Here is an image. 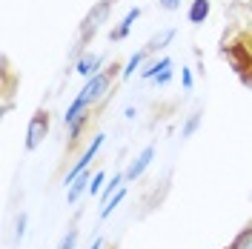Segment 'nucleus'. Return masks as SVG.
Listing matches in <instances>:
<instances>
[{
	"label": "nucleus",
	"instance_id": "1",
	"mask_svg": "<svg viewBox=\"0 0 252 249\" xmlns=\"http://www.w3.org/2000/svg\"><path fill=\"white\" fill-rule=\"evenodd\" d=\"M121 72H124V66H121V63H112L109 69H100L97 75L86 78L83 89L78 92V97L69 103V109H66V115H63V126H72L80 115H83V112H92L94 106H97V103L109 94L112 83L121 78Z\"/></svg>",
	"mask_w": 252,
	"mask_h": 249
},
{
	"label": "nucleus",
	"instance_id": "2",
	"mask_svg": "<svg viewBox=\"0 0 252 249\" xmlns=\"http://www.w3.org/2000/svg\"><path fill=\"white\" fill-rule=\"evenodd\" d=\"M115 3H118V0H100V3H94L92 9H89V15L83 17V23H80V43H78V49H83L94 37V31L100 29V23L109 17V12H112Z\"/></svg>",
	"mask_w": 252,
	"mask_h": 249
},
{
	"label": "nucleus",
	"instance_id": "3",
	"mask_svg": "<svg viewBox=\"0 0 252 249\" xmlns=\"http://www.w3.org/2000/svg\"><path fill=\"white\" fill-rule=\"evenodd\" d=\"M103 138H106V135H100V132H97V135H92V143H89V146L83 149V155H80L78 160H75V166L66 172V178H63V187H66V189L72 187V184L78 181L80 175L89 169V163L94 160V155H97V152H100V146H103Z\"/></svg>",
	"mask_w": 252,
	"mask_h": 249
},
{
	"label": "nucleus",
	"instance_id": "4",
	"mask_svg": "<svg viewBox=\"0 0 252 249\" xmlns=\"http://www.w3.org/2000/svg\"><path fill=\"white\" fill-rule=\"evenodd\" d=\"M49 126H52V115H49L46 109H37L34 115H32L29 129H26V149H29V152H34V149L46 140Z\"/></svg>",
	"mask_w": 252,
	"mask_h": 249
},
{
	"label": "nucleus",
	"instance_id": "5",
	"mask_svg": "<svg viewBox=\"0 0 252 249\" xmlns=\"http://www.w3.org/2000/svg\"><path fill=\"white\" fill-rule=\"evenodd\" d=\"M152 157H155V146L149 143V146H143V152L132 163H129V169H126V181H138L143 172L149 169V163H152Z\"/></svg>",
	"mask_w": 252,
	"mask_h": 249
},
{
	"label": "nucleus",
	"instance_id": "6",
	"mask_svg": "<svg viewBox=\"0 0 252 249\" xmlns=\"http://www.w3.org/2000/svg\"><path fill=\"white\" fill-rule=\"evenodd\" d=\"M103 61H106L103 55H86V52H83V55L78 58V63H75V72H78V75H83V78H92V75H97V72H100Z\"/></svg>",
	"mask_w": 252,
	"mask_h": 249
},
{
	"label": "nucleus",
	"instance_id": "7",
	"mask_svg": "<svg viewBox=\"0 0 252 249\" xmlns=\"http://www.w3.org/2000/svg\"><path fill=\"white\" fill-rule=\"evenodd\" d=\"M138 17H141V9H138V6H135V9H129V12H126L124 15V20H121V23H118V26H115V29H112V40H115V43H118V40H126V37H129V31H132V26H135V20H138Z\"/></svg>",
	"mask_w": 252,
	"mask_h": 249
},
{
	"label": "nucleus",
	"instance_id": "8",
	"mask_svg": "<svg viewBox=\"0 0 252 249\" xmlns=\"http://www.w3.org/2000/svg\"><path fill=\"white\" fill-rule=\"evenodd\" d=\"M209 12H212V3L209 0H192L189 3V12H187V20L192 26H201V23H206Z\"/></svg>",
	"mask_w": 252,
	"mask_h": 249
},
{
	"label": "nucleus",
	"instance_id": "9",
	"mask_svg": "<svg viewBox=\"0 0 252 249\" xmlns=\"http://www.w3.org/2000/svg\"><path fill=\"white\" fill-rule=\"evenodd\" d=\"M89 184H92V175H89V169H86L78 181L72 184V187L66 189V203H69V206H75V203L80 201V195H83V192H89Z\"/></svg>",
	"mask_w": 252,
	"mask_h": 249
},
{
	"label": "nucleus",
	"instance_id": "10",
	"mask_svg": "<svg viewBox=\"0 0 252 249\" xmlns=\"http://www.w3.org/2000/svg\"><path fill=\"white\" fill-rule=\"evenodd\" d=\"M172 40H175V29L158 31L155 37H149V43H146V52H149V55H158V52H163V49L169 46Z\"/></svg>",
	"mask_w": 252,
	"mask_h": 249
},
{
	"label": "nucleus",
	"instance_id": "11",
	"mask_svg": "<svg viewBox=\"0 0 252 249\" xmlns=\"http://www.w3.org/2000/svg\"><path fill=\"white\" fill-rule=\"evenodd\" d=\"M89 121H92V112H83V115H80L72 126H66V129H69V149H72V146L80 140V135H83V129L89 126Z\"/></svg>",
	"mask_w": 252,
	"mask_h": 249
},
{
	"label": "nucleus",
	"instance_id": "12",
	"mask_svg": "<svg viewBox=\"0 0 252 249\" xmlns=\"http://www.w3.org/2000/svg\"><path fill=\"white\" fill-rule=\"evenodd\" d=\"M163 69H172V58H166V55H163L160 61H152V63H146V69L141 72V78H143V80H152L155 75H160Z\"/></svg>",
	"mask_w": 252,
	"mask_h": 249
},
{
	"label": "nucleus",
	"instance_id": "13",
	"mask_svg": "<svg viewBox=\"0 0 252 249\" xmlns=\"http://www.w3.org/2000/svg\"><path fill=\"white\" fill-rule=\"evenodd\" d=\"M146 58H149V52H146V46L143 49H138V52H135V55H132V58H129V63H126L124 66V72H121V78H132V75H135V69H141V63L146 61Z\"/></svg>",
	"mask_w": 252,
	"mask_h": 249
},
{
	"label": "nucleus",
	"instance_id": "14",
	"mask_svg": "<svg viewBox=\"0 0 252 249\" xmlns=\"http://www.w3.org/2000/svg\"><path fill=\"white\" fill-rule=\"evenodd\" d=\"M226 249H252V223H247V226L232 238V244Z\"/></svg>",
	"mask_w": 252,
	"mask_h": 249
},
{
	"label": "nucleus",
	"instance_id": "15",
	"mask_svg": "<svg viewBox=\"0 0 252 249\" xmlns=\"http://www.w3.org/2000/svg\"><path fill=\"white\" fill-rule=\"evenodd\" d=\"M201 118H204V115H201V109L192 112V115L187 118V124H184V129H181V138H192V135L198 132V126H201Z\"/></svg>",
	"mask_w": 252,
	"mask_h": 249
},
{
	"label": "nucleus",
	"instance_id": "16",
	"mask_svg": "<svg viewBox=\"0 0 252 249\" xmlns=\"http://www.w3.org/2000/svg\"><path fill=\"white\" fill-rule=\"evenodd\" d=\"M124 198H126V189L121 187V189H118V192H115V198H112L109 203H103V209H100V220H106V218H109L112 212L118 209V203L124 201Z\"/></svg>",
	"mask_w": 252,
	"mask_h": 249
},
{
	"label": "nucleus",
	"instance_id": "17",
	"mask_svg": "<svg viewBox=\"0 0 252 249\" xmlns=\"http://www.w3.org/2000/svg\"><path fill=\"white\" fill-rule=\"evenodd\" d=\"M103 187H106V172H94L92 175V184H89V195L92 198H100V192H103Z\"/></svg>",
	"mask_w": 252,
	"mask_h": 249
},
{
	"label": "nucleus",
	"instance_id": "18",
	"mask_svg": "<svg viewBox=\"0 0 252 249\" xmlns=\"http://www.w3.org/2000/svg\"><path fill=\"white\" fill-rule=\"evenodd\" d=\"M75 244H78V229L72 226V229L66 232V238L61 241V249H75Z\"/></svg>",
	"mask_w": 252,
	"mask_h": 249
},
{
	"label": "nucleus",
	"instance_id": "19",
	"mask_svg": "<svg viewBox=\"0 0 252 249\" xmlns=\"http://www.w3.org/2000/svg\"><path fill=\"white\" fill-rule=\"evenodd\" d=\"M23 235H26V215L20 212V218H17V226H15V238H17V241H23Z\"/></svg>",
	"mask_w": 252,
	"mask_h": 249
},
{
	"label": "nucleus",
	"instance_id": "20",
	"mask_svg": "<svg viewBox=\"0 0 252 249\" xmlns=\"http://www.w3.org/2000/svg\"><path fill=\"white\" fill-rule=\"evenodd\" d=\"M152 80H155L158 86H166V83L172 80V69H163V72H160V75H155Z\"/></svg>",
	"mask_w": 252,
	"mask_h": 249
},
{
	"label": "nucleus",
	"instance_id": "21",
	"mask_svg": "<svg viewBox=\"0 0 252 249\" xmlns=\"http://www.w3.org/2000/svg\"><path fill=\"white\" fill-rule=\"evenodd\" d=\"M158 6L163 12H175V9H181V0H158Z\"/></svg>",
	"mask_w": 252,
	"mask_h": 249
},
{
	"label": "nucleus",
	"instance_id": "22",
	"mask_svg": "<svg viewBox=\"0 0 252 249\" xmlns=\"http://www.w3.org/2000/svg\"><path fill=\"white\" fill-rule=\"evenodd\" d=\"M181 83H184V89H192V83H195V80H192V72H189V69H181Z\"/></svg>",
	"mask_w": 252,
	"mask_h": 249
},
{
	"label": "nucleus",
	"instance_id": "23",
	"mask_svg": "<svg viewBox=\"0 0 252 249\" xmlns=\"http://www.w3.org/2000/svg\"><path fill=\"white\" fill-rule=\"evenodd\" d=\"M89 249H106V241H103V238H94Z\"/></svg>",
	"mask_w": 252,
	"mask_h": 249
},
{
	"label": "nucleus",
	"instance_id": "24",
	"mask_svg": "<svg viewBox=\"0 0 252 249\" xmlns=\"http://www.w3.org/2000/svg\"><path fill=\"white\" fill-rule=\"evenodd\" d=\"M109 249H115V247H109Z\"/></svg>",
	"mask_w": 252,
	"mask_h": 249
}]
</instances>
